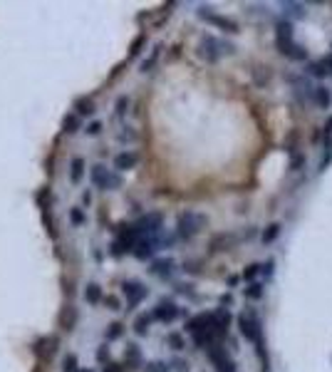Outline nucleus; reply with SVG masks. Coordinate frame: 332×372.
Listing matches in <instances>:
<instances>
[{
    "mask_svg": "<svg viewBox=\"0 0 332 372\" xmlns=\"http://www.w3.org/2000/svg\"><path fill=\"white\" fill-rule=\"evenodd\" d=\"M275 45H278V52L285 55L288 60H297V62L307 60V50H302L292 40V23L290 20L275 23Z\"/></svg>",
    "mask_w": 332,
    "mask_h": 372,
    "instance_id": "obj_1",
    "label": "nucleus"
},
{
    "mask_svg": "<svg viewBox=\"0 0 332 372\" xmlns=\"http://www.w3.org/2000/svg\"><path fill=\"white\" fill-rule=\"evenodd\" d=\"M238 327H241V335L248 340V342H255L258 352L263 355V323L260 318L255 315V310H243L238 315Z\"/></svg>",
    "mask_w": 332,
    "mask_h": 372,
    "instance_id": "obj_2",
    "label": "nucleus"
},
{
    "mask_svg": "<svg viewBox=\"0 0 332 372\" xmlns=\"http://www.w3.org/2000/svg\"><path fill=\"white\" fill-rule=\"evenodd\" d=\"M236 47L221 38H213V35H204L201 43H199V55L206 60V62H218L223 55H233Z\"/></svg>",
    "mask_w": 332,
    "mask_h": 372,
    "instance_id": "obj_3",
    "label": "nucleus"
},
{
    "mask_svg": "<svg viewBox=\"0 0 332 372\" xmlns=\"http://www.w3.org/2000/svg\"><path fill=\"white\" fill-rule=\"evenodd\" d=\"M204 226H206V216L194 214V211H184V214L179 216V221H176V233H179V238L189 241V238H194Z\"/></svg>",
    "mask_w": 332,
    "mask_h": 372,
    "instance_id": "obj_4",
    "label": "nucleus"
},
{
    "mask_svg": "<svg viewBox=\"0 0 332 372\" xmlns=\"http://www.w3.org/2000/svg\"><path fill=\"white\" fill-rule=\"evenodd\" d=\"M161 226H164V216L159 214V211H151V214H146V216H141L131 229H134V233H136V238L139 236H156L159 231H161Z\"/></svg>",
    "mask_w": 332,
    "mask_h": 372,
    "instance_id": "obj_5",
    "label": "nucleus"
},
{
    "mask_svg": "<svg viewBox=\"0 0 332 372\" xmlns=\"http://www.w3.org/2000/svg\"><path fill=\"white\" fill-rule=\"evenodd\" d=\"M92 184L97 186V189H102V191H112V189H119V186H122V179L117 174H112L107 166L97 164L92 169Z\"/></svg>",
    "mask_w": 332,
    "mask_h": 372,
    "instance_id": "obj_6",
    "label": "nucleus"
},
{
    "mask_svg": "<svg viewBox=\"0 0 332 372\" xmlns=\"http://www.w3.org/2000/svg\"><path fill=\"white\" fill-rule=\"evenodd\" d=\"M206 352H208V360L216 365V372H236V362L226 355V347H223V345L213 342V345L206 347Z\"/></svg>",
    "mask_w": 332,
    "mask_h": 372,
    "instance_id": "obj_7",
    "label": "nucleus"
},
{
    "mask_svg": "<svg viewBox=\"0 0 332 372\" xmlns=\"http://www.w3.org/2000/svg\"><path fill=\"white\" fill-rule=\"evenodd\" d=\"M199 18L206 20V23H211V25H216V28H221L223 33H231V35L241 33V30H238V23H233L231 18H223V15L211 13V8H199Z\"/></svg>",
    "mask_w": 332,
    "mask_h": 372,
    "instance_id": "obj_8",
    "label": "nucleus"
},
{
    "mask_svg": "<svg viewBox=\"0 0 332 372\" xmlns=\"http://www.w3.org/2000/svg\"><path fill=\"white\" fill-rule=\"evenodd\" d=\"M122 293H124L129 308H136V305L149 295V288H146L144 283H139V280H126V283H122Z\"/></svg>",
    "mask_w": 332,
    "mask_h": 372,
    "instance_id": "obj_9",
    "label": "nucleus"
},
{
    "mask_svg": "<svg viewBox=\"0 0 332 372\" xmlns=\"http://www.w3.org/2000/svg\"><path fill=\"white\" fill-rule=\"evenodd\" d=\"M179 315H181V310H179L171 300H161V303L154 308L151 320H159V323H171V320H176Z\"/></svg>",
    "mask_w": 332,
    "mask_h": 372,
    "instance_id": "obj_10",
    "label": "nucleus"
},
{
    "mask_svg": "<svg viewBox=\"0 0 332 372\" xmlns=\"http://www.w3.org/2000/svg\"><path fill=\"white\" fill-rule=\"evenodd\" d=\"M156 246H159L156 236H149V238H139V241H136V246H134V256H136L139 261H146V258H151V256H154Z\"/></svg>",
    "mask_w": 332,
    "mask_h": 372,
    "instance_id": "obj_11",
    "label": "nucleus"
},
{
    "mask_svg": "<svg viewBox=\"0 0 332 372\" xmlns=\"http://www.w3.org/2000/svg\"><path fill=\"white\" fill-rule=\"evenodd\" d=\"M57 337H52V335H47V337H40L38 342H35V355L40 357V360H50L52 355H55V350H57Z\"/></svg>",
    "mask_w": 332,
    "mask_h": 372,
    "instance_id": "obj_12",
    "label": "nucleus"
},
{
    "mask_svg": "<svg viewBox=\"0 0 332 372\" xmlns=\"http://www.w3.org/2000/svg\"><path fill=\"white\" fill-rule=\"evenodd\" d=\"M312 102H315L320 109H330V107H332V92H330V87H325V85L312 87Z\"/></svg>",
    "mask_w": 332,
    "mask_h": 372,
    "instance_id": "obj_13",
    "label": "nucleus"
},
{
    "mask_svg": "<svg viewBox=\"0 0 332 372\" xmlns=\"http://www.w3.org/2000/svg\"><path fill=\"white\" fill-rule=\"evenodd\" d=\"M149 271H151L154 276H159V278H169V276L174 273V261H171V258H161V261H154Z\"/></svg>",
    "mask_w": 332,
    "mask_h": 372,
    "instance_id": "obj_14",
    "label": "nucleus"
},
{
    "mask_svg": "<svg viewBox=\"0 0 332 372\" xmlns=\"http://www.w3.org/2000/svg\"><path fill=\"white\" fill-rule=\"evenodd\" d=\"M136 161H139V156H136L134 151H122V154H117L114 166H117L119 171H129V169L136 166Z\"/></svg>",
    "mask_w": 332,
    "mask_h": 372,
    "instance_id": "obj_15",
    "label": "nucleus"
},
{
    "mask_svg": "<svg viewBox=\"0 0 332 372\" xmlns=\"http://www.w3.org/2000/svg\"><path fill=\"white\" fill-rule=\"evenodd\" d=\"M75 323H77V310H75L72 305H67V308L62 310V315H60V325H62V330H72Z\"/></svg>",
    "mask_w": 332,
    "mask_h": 372,
    "instance_id": "obj_16",
    "label": "nucleus"
},
{
    "mask_svg": "<svg viewBox=\"0 0 332 372\" xmlns=\"http://www.w3.org/2000/svg\"><path fill=\"white\" fill-rule=\"evenodd\" d=\"M307 75H312V77H317V80H322V77H327L330 75V70H327V65H325V60H317V62H310L307 67Z\"/></svg>",
    "mask_w": 332,
    "mask_h": 372,
    "instance_id": "obj_17",
    "label": "nucleus"
},
{
    "mask_svg": "<svg viewBox=\"0 0 332 372\" xmlns=\"http://www.w3.org/2000/svg\"><path fill=\"white\" fill-rule=\"evenodd\" d=\"M75 107H77V117H89V114H94V102L89 99V97H82V99H77L75 102Z\"/></svg>",
    "mask_w": 332,
    "mask_h": 372,
    "instance_id": "obj_18",
    "label": "nucleus"
},
{
    "mask_svg": "<svg viewBox=\"0 0 332 372\" xmlns=\"http://www.w3.org/2000/svg\"><path fill=\"white\" fill-rule=\"evenodd\" d=\"M124 362L131 365V367H139V365H141V352H139L136 345H126V350H124Z\"/></svg>",
    "mask_w": 332,
    "mask_h": 372,
    "instance_id": "obj_19",
    "label": "nucleus"
},
{
    "mask_svg": "<svg viewBox=\"0 0 332 372\" xmlns=\"http://www.w3.org/2000/svg\"><path fill=\"white\" fill-rule=\"evenodd\" d=\"M80 127H82V122H80L77 114H67L62 119V132L65 134H75V132H80Z\"/></svg>",
    "mask_w": 332,
    "mask_h": 372,
    "instance_id": "obj_20",
    "label": "nucleus"
},
{
    "mask_svg": "<svg viewBox=\"0 0 332 372\" xmlns=\"http://www.w3.org/2000/svg\"><path fill=\"white\" fill-rule=\"evenodd\" d=\"M84 300H87L89 305H97V303L102 300V288H99L97 283H89V285L84 288Z\"/></svg>",
    "mask_w": 332,
    "mask_h": 372,
    "instance_id": "obj_21",
    "label": "nucleus"
},
{
    "mask_svg": "<svg viewBox=\"0 0 332 372\" xmlns=\"http://www.w3.org/2000/svg\"><path fill=\"white\" fill-rule=\"evenodd\" d=\"M283 13L288 15V20L290 18H305V5H300V3H283Z\"/></svg>",
    "mask_w": 332,
    "mask_h": 372,
    "instance_id": "obj_22",
    "label": "nucleus"
},
{
    "mask_svg": "<svg viewBox=\"0 0 332 372\" xmlns=\"http://www.w3.org/2000/svg\"><path fill=\"white\" fill-rule=\"evenodd\" d=\"M82 174H84V161L77 156V159H72V164H70V179H72V184H80Z\"/></svg>",
    "mask_w": 332,
    "mask_h": 372,
    "instance_id": "obj_23",
    "label": "nucleus"
},
{
    "mask_svg": "<svg viewBox=\"0 0 332 372\" xmlns=\"http://www.w3.org/2000/svg\"><path fill=\"white\" fill-rule=\"evenodd\" d=\"M263 293H265L263 283H250L248 288H243V295H246V298H250V300H260V298H263Z\"/></svg>",
    "mask_w": 332,
    "mask_h": 372,
    "instance_id": "obj_24",
    "label": "nucleus"
},
{
    "mask_svg": "<svg viewBox=\"0 0 332 372\" xmlns=\"http://www.w3.org/2000/svg\"><path fill=\"white\" fill-rule=\"evenodd\" d=\"M149 325H151V315H139L134 320V332L136 335H146L149 332Z\"/></svg>",
    "mask_w": 332,
    "mask_h": 372,
    "instance_id": "obj_25",
    "label": "nucleus"
},
{
    "mask_svg": "<svg viewBox=\"0 0 332 372\" xmlns=\"http://www.w3.org/2000/svg\"><path fill=\"white\" fill-rule=\"evenodd\" d=\"M280 233V224H270L265 231H263V243H273Z\"/></svg>",
    "mask_w": 332,
    "mask_h": 372,
    "instance_id": "obj_26",
    "label": "nucleus"
},
{
    "mask_svg": "<svg viewBox=\"0 0 332 372\" xmlns=\"http://www.w3.org/2000/svg\"><path fill=\"white\" fill-rule=\"evenodd\" d=\"M166 342H169V345H171V350H176V352L186 347V342H184V337H181L179 332H169V337H166Z\"/></svg>",
    "mask_w": 332,
    "mask_h": 372,
    "instance_id": "obj_27",
    "label": "nucleus"
},
{
    "mask_svg": "<svg viewBox=\"0 0 332 372\" xmlns=\"http://www.w3.org/2000/svg\"><path fill=\"white\" fill-rule=\"evenodd\" d=\"M159 55H161V45H156V47H154V52L149 55V60H144V62H141V72H149V70L154 67V62L159 60Z\"/></svg>",
    "mask_w": 332,
    "mask_h": 372,
    "instance_id": "obj_28",
    "label": "nucleus"
},
{
    "mask_svg": "<svg viewBox=\"0 0 332 372\" xmlns=\"http://www.w3.org/2000/svg\"><path fill=\"white\" fill-rule=\"evenodd\" d=\"M253 75H255V85H260V87H263V85L270 80V67H255V72H253Z\"/></svg>",
    "mask_w": 332,
    "mask_h": 372,
    "instance_id": "obj_29",
    "label": "nucleus"
},
{
    "mask_svg": "<svg viewBox=\"0 0 332 372\" xmlns=\"http://www.w3.org/2000/svg\"><path fill=\"white\" fill-rule=\"evenodd\" d=\"M122 332H124V325L122 323H112L109 330H107V340H117V337H122Z\"/></svg>",
    "mask_w": 332,
    "mask_h": 372,
    "instance_id": "obj_30",
    "label": "nucleus"
},
{
    "mask_svg": "<svg viewBox=\"0 0 332 372\" xmlns=\"http://www.w3.org/2000/svg\"><path fill=\"white\" fill-rule=\"evenodd\" d=\"M126 107H129V97H119L117 104H114V114H117V117H124V114H126Z\"/></svg>",
    "mask_w": 332,
    "mask_h": 372,
    "instance_id": "obj_31",
    "label": "nucleus"
},
{
    "mask_svg": "<svg viewBox=\"0 0 332 372\" xmlns=\"http://www.w3.org/2000/svg\"><path fill=\"white\" fill-rule=\"evenodd\" d=\"M302 164H305V154H300V151H297V154H292V156H290V171H300V166H302Z\"/></svg>",
    "mask_w": 332,
    "mask_h": 372,
    "instance_id": "obj_32",
    "label": "nucleus"
},
{
    "mask_svg": "<svg viewBox=\"0 0 332 372\" xmlns=\"http://www.w3.org/2000/svg\"><path fill=\"white\" fill-rule=\"evenodd\" d=\"M258 273H260V266H258V263H250V266L243 271V280H253Z\"/></svg>",
    "mask_w": 332,
    "mask_h": 372,
    "instance_id": "obj_33",
    "label": "nucleus"
},
{
    "mask_svg": "<svg viewBox=\"0 0 332 372\" xmlns=\"http://www.w3.org/2000/svg\"><path fill=\"white\" fill-rule=\"evenodd\" d=\"M144 370L146 372H169V365H166V362H149Z\"/></svg>",
    "mask_w": 332,
    "mask_h": 372,
    "instance_id": "obj_34",
    "label": "nucleus"
},
{
    "mask_svg": "<svg viewBox=\"0 0 332 372\" xmlns=\"http://www.w3.org/2000/svg\"><path fill=\"white\" fill-rule=\"evenodd\" d=\"M144 43H146V38H144V35H139V38H136V40H134V43H131V50H129V57H136V55H139V50H141V45H144Z\"/></svg>",
    "mask_w": 332,
    "mask_h": 372,
    "instance_id": "obj_35",
    "label": "nucleus"
},
{
    "mask_svg": "<svg viewBox=\"0 0 332 372\" xmlns=\"http://www.w3.org/2000/svg\"><path fill=\"white\" fill-rule=\"evenodd\" d=\"M70 221H72L75 226H80V224H84V214H82L80 209H72V211H70Z\"/></svg>",
    "mask_w": 332,
    "mask_h": 372,
    "instance_id": "obj_36",
    "label": "nucleus"
},
{
    "mask_svg": "<svg viewBox=\"0 0 332 372\" xmlns=\"http://www.w3.org/2000/svg\"><path fill=\"white\" fill-rule=\"evenodd\" d=\"M322 134H325V144H327V146H332V144H330V141H332V117L327 119V124H325Z\"/></svg>",
    "mask_w": 332,
    "mask_h": 372,
    "instance_id": "obj_37",
    "label": "nucleus"
},
{
    "mask_svg": "<svg viewBox=\"0 0 332 372\" xmlns=\"http://www.w3.org/2000/svg\"><path fill=\"white\" fill-rule=\"evenodd\" d=\"M330 161H332V146H327V154H325L322 161H320V171H325V169L330 166Z\"/></svg>",
    "mask_w": 332,
    "mask_h": 372,
    "instance_id": "obj_38",
    "label": "nucleus"
},
{
    "mask_svg": "<svg viewBox=\"0 0 332 372\" xmlns=\"http://www.w3.org/2000/svg\"><path fill=\"white\" fill-rule=\"evenodd\" d=\"M65 370H67V372H75V370H77V360H75V355H67V357H65Z\"/></svg>",
    "mask_w": 332,
    "mask_h": 372,
    "instance_id": "obj_39",
    "label": "nucleus"
},
{
    "mask_svg": "<svg viewBox=\"0 0 332 372\" xmlns=\"http://www.w3.org/2000/svg\"><path fill=\"white\" fill-rule=\"evenodd\" d=\"M171 367H174L176 372H189V362H186V360H174Z\"/></svg>",
    "mask_w": 332,
    "mask_h": 372,
    "instance_id": "obj_40",
    "label": "nucleus"
},
{
    "mask_svg": "<svg viewBox=\"0 0 332 372\" xmlns=\"http://www.w3.org/2000/svg\"><path fill=\"white\" fill-rule=\"evenodd\" d=\"M102 132V122H92L89 127H87V134H92V137H97Z\"/></svg>",
    "mask_w": 332,
    "mask_h": 372,
    "instance_id": "obj_41",
    "label": "nucleus"
},
{
    "mask_svg": "<svg viewBox=\"0 0 332 372\" xmlns=\"http://www.w3.org/2000/svg\"><path fill=\"white\" fill-rule=\"evenodd\" d=\"M97 360H99V362H107V360H109V350H107V345H102V350H97Z\"/></svg>",
    "mask_w": 332,
    "mask_h": 372,
    "instance_id": "obj_42",
    "label": "nucleus"
},
{
    "mask_svg": "<svg viewBox=\"0 0 332 372\" xmlns=\"http://www.w3.org/2000/svg\"><path fill=\"white\" fill-rule=\"evenodd\" d=\"M104 303H107V305H109L112 310H117V308H119V303H117V298H104Z\"/></svg>",
    "mask_w": 332,
    "mask_h": 372,
    "instance_id": "obj_43",
    "label": "nucleus"
},
{
    "mask_svg": "<svg viewBox=\"0 0 332 372\" xmlns=\"http://www.w3.org/2000/svg\"><path fill=\"white\" fill-rule=\"evenodd\" d=\"M231 303H233L231 295H221V305H231Z\"/></svg>",
    "mask_w": 332,
    "mask_h": 372,
    "instance_id": "obj_44",
    "label": "nucleus"
},
{
    "mask_svg": "<svg viewBox=\"0 0 332 372\" xmlns=\"http://www.w3.org/2000/svg\"><path fill=\"white\" fill-rule=\"evenodd\" d=\"M104 372H122V367H119V365H109Z\"/></svg>",
    "mask_w": 332,
    "mask_h": 372,
    "instance_id": "obj_45",
    "label": "nucleus"
},
{
    "mask_svg": "<svg viewBox=\"0 0 332 372\" xmlns=\"http://www.w3.org/2000/svg\"><path fill=\"white\" fill-rule=\"evenodd\" d=\"M80 372H92V370H80Z\"/></svg>",
    "mask_w": 332,
    "mask_h": 372,
    "instance_id": "obj_46",
    "label": "nucleus"
}]
</instances>
